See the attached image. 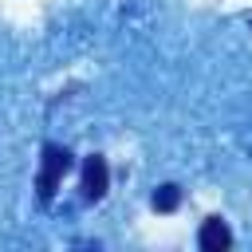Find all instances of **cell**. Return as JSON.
Listing matches in <instances>:
<instances>
[{
    "label": "cell",
    "mask_w": 252,
    "mask_h": 252,
    "mask_svg": "<svg viewBox=\"0 0 252 252\" xmlns=\"http://www.w3.org/2000/svg\"><path fill=\"white\" fill-rule=\"evenodd\" d=\"M67 169H71V154H67V146L47 142V146H43V158H39V177H35L39 201H51V197H55V189H59V181H63Z\"/></svg>",
    "instance_id": "obj_1"
},
{
    "label": "cell",
    "mask_w": 252,
    "mask_h": 252,
    "mask_svg": "<svg viewBox=\"0 0 252 252\" xmlns=\"http://www.w3.org/2000/svg\"><path fill=\"white\" fill-rule=\"evenodd\" d=\"M106 185H110L106 158H102V154H91V158L83 161V201H102V197H106Z\"/></svg>",
    "instance_id": "obj_2"
},
{
    "label": "cell",
    "mask_w": 252,
    "mask_h": 252,
    "mask_svg": "<svg viewBox=\"0 0 252 252\" xmlns=\"http://www.w3.org/2000/svg\"><path fill=\"white\" fill-rule=\"evenodd\" d=\"M197 244H201L205 252H224V248L232 244V232H228V224H224L220 217H209V220L201 224V232H197Z\"/></svg>",
    "instance_id": "obj_3"
},
{
    "label": "cell",
    "mask_w": 252,
    "mask_h": 252,
    "mask_svg": "<svg viewBox=\"0 0 252 252\" xmlns=\"http://www.w3.org/2000/svg\"><path fill=\"white\" fill-rule=\"evenodd\" d=\"M177 201H181V189H177L173 181L158 185V193H154V209H158V213H173V209H177Z\"/></svg>",
    "instance_id": "obj_4"
}]
</instances>
